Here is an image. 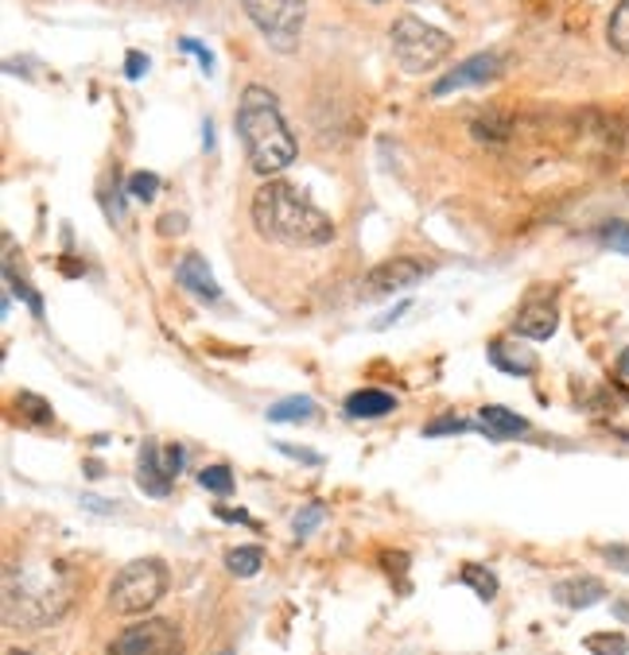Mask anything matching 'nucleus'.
Here are the masks:
<instances>
[{"mask_svg": "<svg viewBox=\"0 0 629 655\" xmlns=\"http://www.w3.org/2000/svg\"><path fill=\"white\" fill-rule=\"evenodd\" d=\"M253 225L264 241L287 249H319L335 241V222L292 182L269 179L253 194Z\"/></svg>", "mask_w": 629, "mask_h": 655, "instance_id": "obj_1", "label": "nucleus"}, {"mask_svg": "<svg viewBox=\"0 0 629 655\" xmlns=\"http://www.w3.org/2000/svg\"><path fill=\"white\" fill-rule=\"evenodd\" d=\"M238 136L245 144V159L256 175H280L295 159V136L287 128L272 89L249 86L238 105Z\"/></svg>", "mask_w": 629, "mask_h": 655, "instance_id": "obj_2", "label": "nucleus"}, {"mask_svg": "<svg viewBox=\"0 0 629 655\" xmlns=\"http://www.w3.org/2000/svg\"><path fill=\"white\" fill-rule=\"evenodd\" d=\"M389 47H392V59L400 63V71L428 74V71H436L439 63H447V55L454 51V40L420 17H397L389 32Z\"/></svg>", "mask_w": 629, "mask_h": 655, "instance_id": "obj_3", "label": "nucleus"}, {"mask_svg": "<svg viewBox=\"0 0 629 655\" xmlns=\"http://www.w3.org/2000/svg\"><path fill=\"white\" fill-rule=\"evenodd\" d=\"M168 590V567L160 559H136L117 570L109 585V609L117 616H144Z\"/></svg>", "mask_w": 629, "mask_h": 655, "instance_id": "obj_4", "label": "nucleus"}, {"mask_svg": "<svg viewBox=\"0 0 629 655\" xmlns=\"http://www.w3.org/2000/svg\"><path fill=\"white\" fill-rule=\"evenodd\" d=\"M245 17L253 20L256 32L269 40L272 51L292 55L300 47L303 20H307V0H241Z\"/></svg>", "mask_w": 629, "mask_h": 655, "instance_id": "obj_5", "label": "nucleus"}, {"mask_svg": "<svg viewBox=\"0 0 629 655\" xmlns=\"http://www.w3.org/2000/svg\"><path fill=\"white\" fill-rule=\"evenodd\" d=\"M105 655H184V636L164 616H144V621L128 624Z\"/></svg>", "mask_w": 629, "mask_h": 655, "instance_id": "obj_6", "label": "nucleus"}, {"mask_svg": "<svg viewBox=\"0 0 629 655\" xmlns=\"http://www.w3.org/2000/svg\"><path fill=\"white\" fill-rule=\"evenodd\" d=\"M428 264L416 261V256H397V261H385L377 268H369V276L361 279V295L366 299H385L392 292H408L428 276Z\"/></svg>", "mask_w": 629, "mask_h": 655, "instance_id": "obj_7", "label": "nucleus"}, {"mask_svg": "<svg viewBox=\"0 0 629 655\" xmlns=\"http://www.w3.org/2000/svg\"><path fill=\"white\" fill-rule=\"evenodd\" d=\"M497 74H502V55H494V51H486V55H470V59H462L451 74H443V78L431 86V94L447 97V94H454V89L486 86V82H494Z\"/></svg>", "mask_w": 629, "mask_h": 655, "instance_id": "obj_8", "label": "nucleus"}, {"mask_svg": "<svg viewBox=\"0 0 629 655\" xmlns=\"http://www.w3.org/2000/svg\"><path fill=\"white\" fill-rule=\"evenodd\" d=\"M176 279H179V287H187L191 295H199L202 303H222V287H218L214 272H210V264L202 261L199 253H187L184 261H179Z\"/></svg>", "mask_w": 629, "mask_h": 655, "instance_id": "obj_9", "label": "nucleus"}, {"mask_svg": "<svg viewBox=\"0 0 629 655\" xmlns=\"http://www.w3.org/2000/svg\"><path fill=\"white\" fill-rule=\"evenodd\" d=\"M556 326H559V315L552 303H525L517 323H513V330H517V338L548 341L552 334H556Z\"/></svg>", "mask_w": 629, "mask_h": 655, "instance_id": "obj_10", "label": "nucleus"}, {"mask_svg": "<svg viewBox=\"0 0 629 655\" xmlns=\"http://www.w3.org/2000/svg\"><path fill=\"white\" fill-rule=\"evenodd\" d=\"M552 598H556L564 609H590L595 601L606 598V585L598 582V578H587V574L564 578V582L552 585Z\"/></svg>", "mask_w": 629, "mask_h": 655, "instance_id": "obj_11", "label": "nucleus"}, {"mask_svg": "<svg viewBox=\"0 0 629 655\" xmlns=\"http://www.w3.org/2000/svg\"><path fill=\"white\" fill-rule=\"evenodd\" d=\"M136 482H140V489L148 493V497H168L171 493V477L168 469H164L160 462V446L156 443H144L140 446V466H136Z\"/></svg>", "mask_w": 629, "mask_h": 655, "instance_id": "obj_12", "label": "nucleus"}, {"mask_svg": "<svg viewBox=\"0 0 629 655\" xmlns=\"http://www.w3.org/2000/svg\"><path fill=\"white\" fill-rule=\"evenodd\" d=\"M482 431L494 434V439H517V434H528V419L517 415L510 408H482Z\"/></svg>", "mask_w": 629, "mask_h": 655, "instance_id": "obj_13", "label": "nucleus"}, {"mask_svg": "<svg viewBox=\"0 0 629 655\" xmlns=\"http://www.w3.org/2000/svg\"><path fill=\"white\" fill-rule=\"evenodd\" d=\"M392 408H397V400H392L389 392H381V388H361V392H350V400H346V411H350L354 419L389 415Z\"/></svg>", "mask_w": 629, "mask_h": 655, "instance_id": "obj_14", "label": "nucleus"}, {"mask_svg": "<svg viewBox=\"0 0 629 655\" xmlns=\"http://www.w3.org/2000/svg\"><path fill=\"white\" fill-rule=\"evenodd\" d=\"M490 357L502 372H513V377H528L536 369V357L528 349H521L517 341H494L490 346Z\"/></svg>", "mask_w": 629, "mask_h": 655, "instance_id": "obj_15", "label": "nucleus"}, {"mask_svg": "<svg viewBox=\"0 0 629 655\" xmlns=\"http://www.w3.org/2000/svg\"><path fill=\"white\" fill-rule=\"evenodd\" d=\"M315 400H307V395H287V400L272 403L269 408V419L272 423H300V419H315Z\"/></svg>", "mask_w": 629, "mask_h": 655, "instance_id": "obj_16", "label": "nucleus"}, {"mask_svg": "<svg viewBox=\"0 0 629 655\" xmlns=\"http://www.w3.org/2000/svg\"><path fill=\"white\" fill-rule=\"evenodd\" d=\"M264 567V554L261 547H233L230 554H226V570L238 578H256Z\"/></svg>", "mask_w": 629, "mask_h": 655, "instance_id": "obj_17", "label": "nucleus"}, {"mask_svg": "<svg viewBox=\"0 0 629 655\" xmlns=\"http://www.w3.org/2000/svg\"><path fill=\"white\" fill-rule=\"evenodd\" d=\"M17 411H20V419H24V423H32V426H51V423H55V411H51V403L43 400V395H35V392H20L17 395Z\"/></svg>", "mask_w": 629, "mask_h": 655, "instance_id": "obj_18", "label": "nucleus"}, {"mask_svg": "<svg viewBox=\"0 0 629 655\" xmlns=\"http://www.w3.org/2000/svg\"><path fill=\"white\" fill-rule=\"evenodd\" d=\"M606 40L618 55H629V0H618V9L610 12V24H606Z\"/></svg>", "mask_w": 629, "mask_h": 655, "instance_id": "obj_19", "label": "nucleus"}, {"mask_svg": "<svg viewBox=\"0 0 629 655\" xmlns=\"http://www.w3.org/2000/svg\"><path fill=\"white\" fill-rule=\"evenodd\" d=\"M459 582H466L482 601H494L497 598V578H494V570H486V567H474V562H470V567H462Z\"/></svg>", "mask_w": 629, "mask_h": 655, "instance_id": "obj_20", "label": "nucleus"}, {"mask_svg": "<svg viewBox=\"0 0 629 655\" xmlns=\"http://www.w3.org/2000/svg\"><path fill=\"white\" fill-rule=\"evenodd\" d=\"M587 652L595 655H626L629 652V640L621 632H590L587 636Z\"/></svg>", "mask_w": 629, "mask_h": 655, "instance_id": "obj_21", "label": "nucleus"}, {"mask_svg": "<svg viewBox=\"0 0 629 655\" xmlns=\"http://www.w3.org/2000/svg\"><path fill=\"white\" fill-rule=\"evenodd\" d=\"M199 485L207 493H214V497H226V493L233 489V474H230V466H207L199 474Z\"/></svg>", "mask_w": 629, "mask_h": 655, "instance_id": "obj_22", "label": "nucleus"}, {"mask_svg": "<svg viewBox=\"0 0 629 655\" xmlns=\"http://www.w3.org/2000/svg\"><path fill=\"white\" fill-rule=\"evenodd\" d=\"M598 241H602L610 253L629 256V222H606L602 230H598Z\"/></svg>", "mask_w": 629, "mask_h": 655, "instance_id": "obj_23", "label": "nucleus"}, {"mask_svg": "<svg viewBox=\"0 0 629 655\" xmlns=\"http://www.w3.org/2000/svg\"><path fill=\"white\" fill-rule=\"evenodd\" d=\"M128 190H133V198H144V202H151V198H156V190H160V175L136 171L133 182H128Z\"/></svg>", "mask_w": 629, "mask_h": 655, "instance_id": "obj_24", "label": "nucleus"}, {"mask_svg": "<svg viewBox=\"0 0 629 655\" xmlns=\"http://www.w3.org/2000/svg\"><path fill=\"white\" fill-rule=\"evenodd\" d=\"M323 513H327L323 505H307V508H303V513L295 516V536H300V539L311 536V531H315V528L323 524Z\"/></svg>", "mask_w": 629, "mask_h": 655, "instance_id": "obj_25", "label": "nucleus"}, {"mask_svg": "<svg viewBox=\"0 0 629 655\" xmlns=\"http://www.w3.org/2000/svg\"><path fill=\"white\" fill-rule=\"evenodd\" d=\"M462 431H470V423H466V419H459V415H443V419H436L431 426H423V434H428V439H439V434H462Z\"/></svg>", "mask_w": 629, "mask_h": 655, "instance_id": "obj_26", "label": "nucleus"}, {"mask_svg": "<svg viewBox=\"0 0 629 655\" xmlns=\"http://www.w3.org/2000/svg\"><path fill=\"white\" fill-rule=\"evenodd\" d=\"M160 462H164V469H168L171 482H176V477L184 474V466H187L184 446H164V451H160Z\"/></svg>", "mask_w": 629, "mask_h": 655, "instance_id": "obj_27", "label": "nucleus"}, {"mask_svg": "<svg viewBox=\"0 0 629 655\" xmlns=\"http://www.w3.org/2000/svg\"><path fill=\"white\" fill-rule=\"evenodd\" d=\"M602 559L610 562V567H618V570H626V574H629V547L626 543H606Z\"/></svg>", "mask_w": 629, "mask_h": 655, "instance_id": "obj_28", "label": "nucleus"}, {"mask_svg": "<svg viewBox=\"0 0 629 655\" xmlns=\"http://www.w3.org/2000/svg\"><path fill=\"white\" fill-rule=\"evenodd\" d=\"M276 451H284L287 458L295 462H307V466H323V458L315 451H307V446H292V443H276Z\"/></svg>", "mask_w": 629, "mask_h": 655, "instance_id": "obj_29", "label": "nucleus"}, {"mask_svg": "<svg viewBox=\"0 0 629 655\" xmlns=\"http://www.w3.org/2000/svg\"><path fill=\"white\" fill-rule=\"evenodd\" d=\"M184 51H191V55L199 59V66H202V71H207V74L214 71V55H210V51L202 47L199 40H184Z\"/></svg>", "mask_w": 629, "mask_h": 655, "instance_id": "obj_30", "label": "nucleus"}, {"mask_svg": "<svg viewBox=\"0 0 629 655\" xmlns=\"http://www.w3.org/2000/svg\"><path fill=\"white\" fill-rule=\"evenodd\" d=\"M214 516H222L226 524H249V528H256V520L249 513H241V508H218Z\"/></svg>", "mask_w": 629, "mask_h": 655, "instance_id": "obj_31", "label": "nucleus"}, {"mask_svg": "<svg viewBox=\"0 0 629 655\" xmlns=\"http://www.w3.org/2000/svg\"><path fill=\"white\" fill-rule=\"evenodd\" d=\"M144 71H148V59H144L140 51H133V55H128V63H125V74H128V78H140Z\"/></svg>", "mask_w": 629, "mask_h": 655, "instance_id": "obj_32", "label": "nucleus"}, {"mask_svg": "<svg viewBox=\"0 0 629 655\" xmlns=\"http://www.w3.org/2000/svg\"><path fill=\"white\" fill-rule=\"evenodd\" d=\"M184 218H171V213H168V218H164V222H160V233H171V230H184Z\"/></svg>", "mask_w": 629, "mask_h": 655, "instance_id": "obj_33", "label": "nucleus"}, {"mask_svg": "<svg viewBox=\"0 0 629 655\" xmlns=\"http://www.w3.org/2000/svg\"><path fill=\"white\" fill-rule=\"evenodd\" d=\"M618 372H621V377H629V346L618 353Z\"/></svg>", "mask_w": 629, "mask_h": 655, "instance_id": "obj_34", "label": "nucleus"}, {"mask_svg": "<svg viewBox=\"0 0 629 655\" xmlns=\"http://www.w3.org/2000/svg\"><path fill=\"white\" fill-rule=\"evenodd\" d=\"M9 655H32V652H20V647H12V652Z\"/></svg>", "mask_w": 629, "mask_h": 655, "instance_id": "obj_35", "label": "nucleus"}, {"mask_svg": "<svg viewBox=\"0 0 629 655\" xmlns=\"http://www.w3.org/2000/svg\"><path fill=\"white\" fill-rule=\"evenodd\" d=\"M222 655H233V652H222Z\"/></svg>", "mask_w": 629, "mask_h": 655, "instance_id": "obj_36", "label": "nucleus"}]
</instances>
